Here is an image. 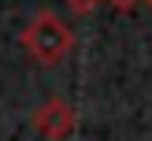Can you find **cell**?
Masks as SVG:
<instances>
[{"label": "cell", "instance_id": "cell-4", "mask_svg": "<svg viewBox=\"0 0 152 141\" xmlns=\"http://www.w3.org/2000/svg\"><path fill=\"white\" fill-rule=\"evenodd\" d=\"M111 7H115V11H130V7H137L141 0H108Z\"/></svg>", "mask_w": 152, "mask_h": 141}, {"label": "cell", "instance_id": "cell-3", "mask_svg": "<svg viewBox=\"0 0 152 141\" xmlns=\"http://www.w3.org/2000/svg\"><path fill=\"white\" fill-rule=\"evenodd\" d=\"M67 7H71L74 15H89L93 11V7H100V0H63Z\"/></svg>", "mask_w": 152, "mask_h": 141}, {"label": "cell", "instance_id": "cell-2", "mask_svg": "<svg viewBox=\"0 0 152 141\" xmlns=\"http://www.w3.org/2000/svg\"><path fill=\"white\" fill-rule=\"evenodd\" d=\"M34 130L41 134V137L48 141H63L74 134V126H78V111L71 108V104L63 100V96H48V100H41L34 108Z\"/></svg>", "mask_w": 152, "mask_h": 141}, {"label": "cell", "instance_id": "cell-1", "mask_svg": "<svg viewBox=\"0 0 152 141\" xmlns=\"http://www.w3.org/2000/svg\"><path fill=\"white\" fill-rule=\"evenodd\" d=\"M19 45L26 48V56L41 67H56L67 52L74 48V34L56 11H37L34 19L22 26Z\"/></svg>", "mask_w": 152, "mask_h": 141}, {"label": "cell", "instance_id": "cell-5", "mask_svg": "<svg viewBox=\"0 0 152 141\" xmlns=\"http://www.w3.org/2000/svg\"><path fill=\"white\" fill-rule=\"evenodd\" d=\"M148 4H152V0H148Z\"/></svg>", "mask_w": 152, "mask_h": 141}]
</instances>
